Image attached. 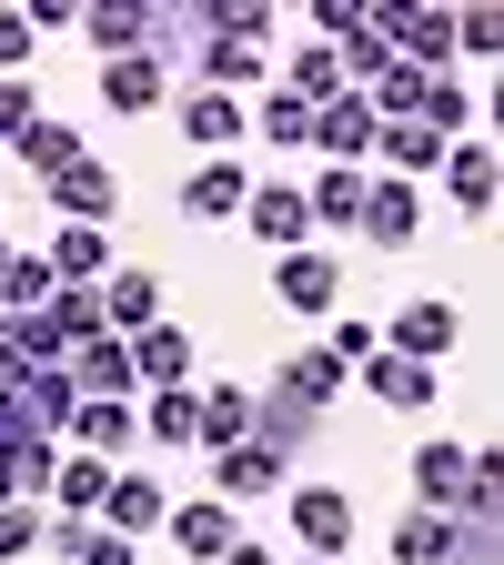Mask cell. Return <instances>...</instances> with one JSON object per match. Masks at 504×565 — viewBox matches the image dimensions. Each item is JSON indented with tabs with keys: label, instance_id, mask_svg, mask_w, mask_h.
<instances>
[{
	"label": "cell",
	"instance_id": "obj_1",
	"mask_svg": "<svg viewBox=\"0 0 504 565\" xmlns=\"http://www.w3.org/2000/svg\"><path fill=\"white\" fill-rule=\"evenodd\" d=\"M374 343H384V353H404V364H444V353L464 343V313H454L444 294H414V303H404Z\"/></svg>",
	"mask_w": 504,
	"mask_h": 565
},
{
	"label": "cell",
	"instance_id": "obj_2",
	"mask_svg": "<svg viewBox=\"0 0 504 565\" xmlns=\"http://www.w3.org/2000/svg\"><path fill=\"white\" fill-rule=\"evenodd\" d=\"M162 515H172V484L121 465V475L101 484V515H92V525H101V535H121V545H141V535H162Z\"/></svg>",
	"mask_w": 504,
	"mask_h": 565
},
{
	"label": "cell",
	"instance_id": "obj_3",
	"mask_svg": "<svg viewBox=\"0 0 504 565\" xmlns=\"http://www.w3.org/2000/svg\"><path fill=\"white\" fill-rule=\"evenodd\" d=\"M282 515H293V545L303 555H353V525H364L343 484H293V505H282Z\"/></svg>",
	"mask_w": 504,
	"mask_h": 565
},
{
	"label": "cell",
	"instance_id": "obj_4",
	"mask_svg": "<svg viewBox=\"0 0 504 565\" xmlns=\"http://www.w3.org/2000/svg\"><path fill=\"white\" fill-rule=\"evenodd\" d=\"M272 303H282V313H333V303H343V263H333L323 243L272 253Z\"/></svg>",
	"mask_w": 504,
	"mask_h": 565
},
{
	"label": "cell",
	"instance_id": "obj_5",
	"mask_svg": "<svg viewBox=\"0 0 504 565\" xmlns=\"http://www.w3.org/2000/svg\"><path fill=\"white\" fill-rule=\"evenodd\" d=\"M233 223H243L253 243H272V253H303V233H313V212H303V182H253Z\"/></svg>",
	"mask_w": 504,
	"mask_h": 565
},
{
	"label": "cell",
	"instance_id": "obj_6",
	"mask_svg": "<svg viewBox=\"0 0 504 565\" xmlns=\"http://www.w3.org/2000/svg\"><path fill=\"white\" fill-rule=\"evenodd\" d=\"M92 92H101V111L141 121V111H162V102H172V71H162L152 51H121V61H101V71H92Z\"/></svg>",
	"mask_w": 504,
	"mask_h": 565
},
{
	"label": "cell",
	"instance_id": "obj_7",
	"mask_svg": "<svg viewBox=\"0 0 504 565\" xmlns=\"http://www.w3.org/2000/svg\"><path fill=\"white\" fill-rule=\"evenodd\" d=\"M121 353H131V384H141V394L192 384V333H182V323H141V333H121Z\"/></svg>",
	"mask_w": 504,
	"mask_h": 565
},
{
	"label": "cell",
	"instance_id": "obj_8",
	"mask_svg": "<svg viewBox=\"0 0 504 565\" xmlns=\"http://www.w3.org/2000/svg\"><path fill=\"white\" fill-rule=\"evenodd\" d=\"M172 121H182V141H192L202 162H233V152H243V102H223V92H202V82H192V92L172 102Z\"/></svg>",
	"mask_w": 504,
	"mask_h": 565
},
{
	"label": "cell",
	"instance_id": "obj_9",
	"mask_svg": "<svg viewBox=\"0 0 504 565\" xmlns=\"http://www.w3.org/2000/svg\"><path fill=\"white\" fill-rule=\"evenodd\" d=\"M353 233H374L384 253H404V243H423V192L414 182H364V212H353Z\"/></svg>",
	"mask_w": 504,
	"mask_h": 565
},
{
	"label": "cell",
	"instance_id": "obj_10",
	"mask_svg": "<svg viewBox=\"0 0 504 565\" xmlns=\"http://www.w3.org/2000/svg\"><path fill=\"white\" fill-rule=\"evenodd\" d=\"M374 131H384V121H374V102H364V92H333V102L313 111V152H323V162H353V172H364Z\"/></svg>",
	"mask_w": 504,
	"mask_h": 565
},
{
	"label": "cell",
	"instance_id": "obj_11",
	"mask_svg": "<svg viewBox=\"0 0 504 565\" xmlns=\"http://www.w3.org/2000/svg\"><path fill=\"white\" fill-rule=\"evenodd\" d=\"M192 445H202V455L253 445V394H243V384H192Z\"/></svg>",
	"mask_w": 504,
	"mask_h": 565
},
{
	"label": "cell",
	"instance_id": "obj_12",
	"mask_svg": "<svg viewBox=\"0 0 504 565\" xmlns=\"http://www.w3.org/2000/svg\"><path fill=\"white\" fill-rule=\"evenodd\" d=\"M162 323V273L152 263H111L101 273V333H141Z\"/></svg>",
	"mask_w": 504,
	"mask_h": 565
},
{
	"label": "cell",
	"instance_id": "obj_13",
	"mask_svg": "<svg viewBox=\"0 0 504 565\" xmlns=\"http://www.w3.org/2000/svg\"><path fill=\"white\" fill-rule=\"evenodd\" d=\"M41 192H51L61 223H111V212H121V172H111V162H92V152L71 162L61 182H41Z\"/></svg>",
	"mask_w": 504,
	"mask_h": 565
},
{
	"label": "cell",
	"instance_id": "obj_14",
	"mask_svg": "<svg viewBox=\"0 0 504 565\" xmlns=\"http://www.w3.org/2000/svg\"><path fill=\"white\" fill-rule=\"evenodd\" d=\"M61 374H71V394H82V404H131V394H141V384H131V353H121V333H92V343L71 353Z\"/></svg>",
	"mask_w": 504,
	"mask_h": 565
},
{
	"label": "cell",
	"instance_id": "obj_15",
	"mask_svg": "<svg viewBox=\"0 0 504 565\" xmlns=\"http://www.w3.org/2000/svg\"><path fill=\"white\" fill-rule=\"evenodd\" d=\"M162 535H172L192 565H212V555H233V545H243V525H233L223 494H192V505H172V515H162Z\"/></svg>",
	"mask_w": 504,
	"mask_h": 565
},
{
	"label": "cell",
	"instance_id": "obj_16",
	"mask_svg": "<svg viewBox=\"0 0 504 565\" xmlns=\"http://www.w3.org/2000/svg\"><path fill=\"white\" fill-rule=\"evenodd\" d=\"M41 263H51V282H101L121 263V243L101 223H61V233H41Z\"/></svg>",
	"mask_w": 504,
	"mask_h": 565
},
{
	"label": "cell",
	"instance_id": "obj_17",
	"mask_svg": "<svg viewBox=\"0 0 504 565\" xmlns=\"http://www.w3.org/2000/svg\"><path fill=\"white\" fill-rule=\"evenodd\" d=\"M394 565H474V545H464V525H454V515L404 505V515H394Z\"/></svg>",
	"mask_w": 504,
	"mask_h": 565
},
{
	"label": "cell",
	"instance_id": "obj_18",
	"mask_svg": "<svg viewBox=\"0 0 504 565\" xmlns=\"http://www.w3.org/2000/svg\"><path fill=\"white\" fill-rule=\"evenodd\" d=\"M243 192H253V172H243V162H192L172 202H182V223H233Z\"/></svg>",
	"mask_w": 504,
	"mask_h": 565
},
{
	"label": "cell",
	"instance_id": "obj_19",
	"mask_svg": "<svg viewBox=\"0 0 504 565\" xmlns=\"http://www.w3.org/2000/svg\"><path fill=\"white\" fill-rule=\"evenodd\" d=\"M272 394H282V404H303V414H333V404H343V364H333L323 343H303V353H282Z\"/></svg>",
	"mask_w": 504,
	"mask_h": 565
},
{
	"label": "cell",
	"instance_id": "obj_20",
	"mask_svg": "<svg viewBox=\"0 0 504 565\" xmlns=\"http://www.w3.org/2000/svg\"><path fill=\"white\" fill-rule=\"evenodd\" d=\"M353 374H364V394H374L384 414H423V404H435V364H404V353H364Z\"/></svg>",
	"mask_w": 504,
	"mask_h": 565
},
{
	"label": "cell",
	"instance_id": "obj_21",
	"mask_svg": "<svg viewBox=\"0 0 504 565\" xmlns=\"http://www.w3.org/2000/svg\"><path fill=\"white\" fill-rule=\"evenodd\" d=\"M253 445L293 465V455H313V445H323V414H303V404H282V394H253Z\"/></svg>",
	"mask_w": 504,
	"mask_h": 565
},
{
	"label": "cell",
	"instance_id": "obj_22",
	"mask_svg": "<svg viewBox=\"0 0 504 565\" xmlns=\"http://www.w3.org/2000/svg\"><path fill=\"white\" fill-rule=\"evenodd\" d=\"M11 152H21V172H31V182H61L71 162H82V131L51 121V111H31V121L11 131Z\"/></svg>",
	"mask_w": 504,
	"mask_h": 565
},
{
	"label": "cell",
	"instance_id": "obj_23",
	"mask_svg": "<svg viewBox=\"0 0 504 565\" xmlns=\"http://www.w3.org/2000/svg\"><path fill=\"white\" fill-rule=\"evenodd\" d=\"M282 455H262V445H233V455H212V494L223 505H253V494H282Z\"/></svg>",
	"mask_w": 504,
	"mask_h": 565
},
{
	"label": "cell",
	"instance_id": "obj_24",
	"mask_svg": "<svg viewBox=\"0 0 504 565\" xmlns=\"http://www.w3.org/2000/svg\"><path fill=\"white\" fill-rule=\"evenodd\" d=\"M253 82H272V61H262V41H212V31H202V92H223V102H243Z\"/></svg>",
	"mask_w": 504,
	"mask_h": 565
},
{
	"label": "cell",
	"instance_id": "obj_25",
	"mask_svg": "<svg viewBox=\"0 0 504 565\" xmlns=\"http://www.w3.org/2000/svg\"><path fill=\"white\" fill-rule=\"evenodd\" d=\"M374 152H384V182H423V172H444L454 141H435L423 121H384V131H374Z\"/></svg>",
	"mask_w": 504,
	"mask_h": 565
},
{
	"label": "cell",
	"instance_id": "obj_26",
	"mask_svg": "<svg viewBox=\"0 0 504 565\" xmlns=\"http://www.w3.org/2000/svg\"><path fill=\"white\" fill-rule=\"evenodd\" d=\"M131 445H141V414H131V404H82V414H71V455L121 465Z\"/></svg>",
	"mask_w": 504,
	"mask_h": 565
},
{
	"label": "cell",
	"instance_id": "obj_27",
	"mask_svg": "<svg viewBox=\"0 0 504 565\" xmlns=\"http://www.w3.org/2000/svg\"><path fill=\"white\" fill-rule=\"evenodd\" d=\"M444 192H454L464 223H484V212H494V141H454V152H444Z\"/></svg>",
	"mask_w": 504,
	"mask_h": 565
},
{
	"label": "cell",
	"instance_id": "obj_28",
	"mask_svg": "<svg viewBox=\"0 0 504 565\" xmlns=\"http://www.w3.org/2000/svg\"><path fill=\"white\" fill-rule=\"evenodd\" d=\"M364 182H374V172L323 162V172H313V192H303V212H313V223H333V233H353V212H364Z\"/></svg>",
	"mask_w": 504,
	"mask_h": 565
},
{
	"label": "cell",
	"instance_id": "obj_29",
	"mask_svg": "<svg viewBox=\"0 0 504 565\" xmlns=\"http://www.w3.org/2000/svg\"><path fill=\"white\" fill-rule=\"evenodd\" d=\"M243 131H262L272 152H313V111H303L293 92H282V82L262 92V111H243Z\"/></svg>",
	"mask_w": 504,
	"mask_h": 565
},
{
	"label": "cell",
	"instance_id": "obj_30",
	"mask_svg": "<svg viewBox=\"0 0 504 565\" xmlns=\"http://www.w3.org/2000/svg\"><path fill=\"white\" fill-rule=\"evenodd\" d=\"M282 92H293V102H303V111H323V102H333V92H343V61H333V51H323V41H303V51H293V61H282Z\"/></svg>",
	"mask_w": 504,
	"mask_h": 565
},
{
	"label": "cell",
	"instance_id": "obj_31",
	"mask_svg": "<svg viewBox=\"0 0 504 565\" xmlns=\"http://www.w3.org/2000/svg\"><path fill=\"white\" fill-rule=\"evenodd\" d=\"M131 414H141V435H152V445H172V455L192 445V384H172V394H152V404H131Z\"/></svg>",
	"mask_w": 504,
	"mask_h": 565
},
{
	"label": "cell",
	"instance_id": "obj_32",
	"mask_svg": "<svg viewBox=\"0 0 504 565\" xmlns=\"http://www.w3.org/2000/svg\"><path fill=\"white\" fill-rule=\"evenodd\" d=\"M31 51H41V31L21 11H0V82H31Z\"/></svg>",
	"mask_w": 504,
	"mask_h": 565
},
{
	"label": "cell",
	"instance_id": "obj_33",
	"mask_svg": "<svg viewBox=\"0 0 504 565\" xmlns=\"http://www.w3.org/2000/svg\"><path fill=\"white\" fill-rule=\"evenodd\" d=\"M323 353L353 374V364H364V353H384V343H374V323H364V313H333V343H323Z\"/></svg>",
	"mask_w": 504,
	"mask_h": 565
},
{
	"label": "cell",
	"instance_id": "obj_34",
	"mask_svg": "<svg viewBox=\"0 0 504 565\" xmlns=\"http://www.w3.org/2000/svg\"><path fill=\"white\" fill-rule=\"evenodd\" d=\"M454 51H464V61H494V51H504V21H494V11H464V21H454Z\"/></svg>",
	"mask_w": 504,
	"mask_h": 565
},
{
	"label": "cell",
	"instance_id": "obj_35",
	"mask_svg": "<svg viewBox=\"0 0 504 565\" xmlns=\"http://www.w3.org/2000/svg\"><path fill=\"white\" fill-rule=\"evenodd\" d=\"M0 555H41V505H0Z\"/></svg>",
	"mask_w": 504,
	"mask_h": 565
},
{
	"label": "cell",
	"instance_id": "obj_36",
	"mask_svg": "<svg viewBox=\"0 0 504 565\" xmlns=\"http://www.w3.org/2000/svg\"><path fill=\"white\" fill-rule=\"evenodd\" d=\"M82 565H141V545H121V535H101V525H92V545H82Z\"/></svg>",
	"mask_w": 504,
	"mask_h": 565
},
{
	"label": "cell",
	"instance_id": "obj_37",
	"mask_svg": "<svg viewBox=\"0 0 504 565\" xmlns=\"http://www.w3.org/2000/svg\"><path fill=\"white\" fill-rule=\"evenodd\" d=\"M21 121H31V82H0V141H11Z\"/></svg>",
	"mask_w": 504,
	"mask_h": 565
},
{
	"label": "cell",
	"instance_id": "obj_38",
	"mask_svg": "<svg viewBox=\"0 0 504 565\" xmlns=\"http://www.w3.org/2000/svg\"><path fill=\"white\" fill-rule=\"evenodd\" d=\"M212 565H282V555H272V545H253V535H243V545H233V555H212Z\"/></svg>",
	"mask_w": 504,
	"mask_h": 565
},
{
	"label": "cell",
	"instance_id": "obj_39",
	"mask_svg": "<svg viewBox=\"0 0 504 565\" xmlns=\"http://www.w3.org/2000/svg\"><path fill=\"white\" fill-rule=\"evenodd\" d=\"M313 565H353V555H313Z\"/></svg>",
	"mask_w": 504,
	"mask_h": 565
},
{
	"label": "cell",
	"instance_id": "obj_40",
	"mask_svg": "<svg viewBox=\"0 0 504 565\" xmlns=\"http://www.w3.org/2000/svg\"><path fill=\"white\" fill-rule=\"evenodd\" d=\"M0 273H11V243H0Z\"/></svg>",
	"mask_w": 504,
	"mask_h": 565
}]
</instances>
